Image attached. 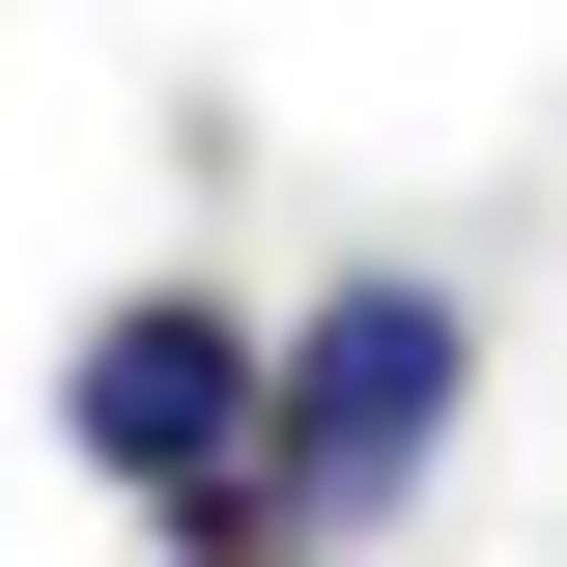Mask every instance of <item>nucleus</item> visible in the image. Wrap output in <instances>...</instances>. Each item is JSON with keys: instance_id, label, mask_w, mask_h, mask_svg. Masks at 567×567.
<instances>
[{"instance_id": "nucleus-1", "label": "nucleus", "mask_w": 567, "mask_h": 567, "mask_svg": "<svg viewBox=\"0 0 567 567\" xmlns=\"http://www.w3.org/2000/svg\"><path fill=\"white\" fill-rule=\"evenodd\" d=\"M454 425H483V284L454 256H341L312 312H284V425H256V483L312 567H369L425 483H454Z\"/></svg>"}, {"instance_id": "nucleus-2", "label": "nucleus", "mask_w": 567, "mask_h": 567, "mask_svg": "<svg viewBox=\"0 0 567 567\" xmlns=\"http://www.w3.org/2000/svg\"><path fill=\"white\" fill-rule=\"evenodd\" d=\"M256 425H284V312H227V284H114L58 341V454L114 511H199V483H256Z\"/></svg>"}]
</instances>
